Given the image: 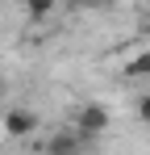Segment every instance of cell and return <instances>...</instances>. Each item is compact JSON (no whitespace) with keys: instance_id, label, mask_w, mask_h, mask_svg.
<instances>
[{"instance_id":"cell-1","label":"cell","mask_w":150,"mask_h":155,"mask_svg":"<svg viewBox=\"0 0 150 155\" xmlns=\"http://www.w3.org/2000/svg\"><path fill=\"white\" fill-rule=\"evenodd\" d=\"M104 130H108V109H104V105H83V109L75 113V134H79V143L100 138Z\"/></svg>"},{"instance_id":"cell-2","label":"cell","mask_w":150,"mask_h":155,"mask_svg":"<svg viewBox=\"0 0 150 155\" xmlns=\"http://www.w3.org/2000/svg\"><path fill=\"white\" fill-rule=\"evenodd\" d=\"M4 130H8V138H29L38 130V113L33 109H8L4 113Z\"/></svg>"},{"instance_id":"cell-3","label":"cell","mask_w":150,"mask_h":155,"mask_svg":"<svg viewBox=\"0 0 150 155\" xmlns=\"http://www.w3.org/2000/svg\"><path fill=\"white\" fill-rule=\"evenodd\" d=\"M46 155H83V143L75 130H54L46 138Z\"/></svg>"},{"instance_id":"cell-4","label":"cell","mask_w":150,"mask_h":155,"mask_svg":"<svg viewBox=\"0 0 150 155\" xmlns=\"http://www.w3.org/2000/svg\"><path fill=\"white\" fill-rule=\"evenodd\" d=\"M125 76H150V51H138L125 63Z\"/></svg>"},{"instance_id":"cell-5","label":"cell","mask_w":150,"mask_h":155,"mask_svg":"<svg viewBox=\"0 0 150 155\" xmlns=\"http://www.w3.org/2000/svg\"><path fill=\"white\" fill-rule=\"evenodd\" d=\"M54 4H58V0H25V13H29L33 21H42V17L54 13Z\"/></svg>"},{"instance_id":"cell-6","label":"cell","mask_w":150,"mask_h":155,"mask_svg":"<svg viewBox=\"0 0 150 155\" xmlns=\"http://www.w3.org/2000/svg\"><path fill=\"white\" fill-rule=\"evenodd\" d=\"M138 117L150 126V92H146V97H138Z\"/></svg>"},{"instance_id":"cell-7","label":"cell","mask_w":150,"mask_h":155,"mask_svg":"<svg viewBox=\"0 0 150 155\" xmlns=\"http://www.w3.org/2000/svg\"><path fill=\"white\" fill-rule=\"evenodd\" d=\"M75 4H83V8H96V4H104V0H75Z\"/></svg>"}]
</instances>
